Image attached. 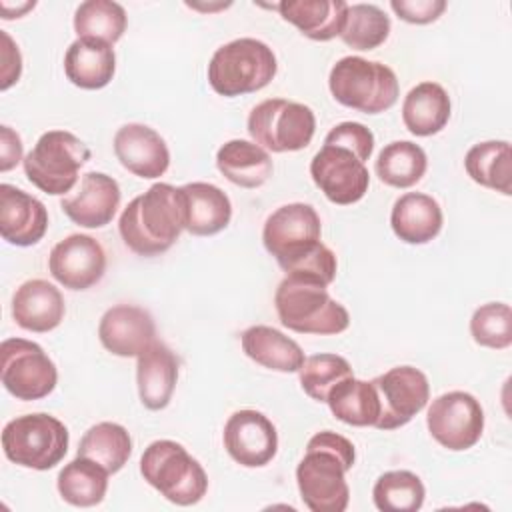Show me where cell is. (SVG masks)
I'll return each mask as SVG.
<instances>
[{
    "instance_id": "6da1fadb",
    "label": "cell",
    "mask_w": 512,
    "mask_h": 512,
    "mask_svg": "<svg viewBox=\"0 0 512 512\" xmlns=\"http://www.w3.org/2000/svg\"><path fill=\"white\" fill-rule=\"evenodd\" d=\"M356 460L354 444L332 430L314 434L296 466L300 498L312 512H344L350 502L346 472Z\"/></svg>"
},
{
    "instance_id": "7a4b0ae2",
    "label": "cell",
    "mask_w": 512,
    "mask_h": 512,
    "mask_svg": "<svg viewBox=\"0 0 512 512\" xmlns=\"http://www.w3.org/2000/svg\"><path fill=\"white\" fill-rule=\"evenodd\" d=\"M186 226L180 188L158 182L128 202L118 220L124 244L138 256H158L172 248Z\"/></svg>"
},
{
    "instance_id": "3957f363",
    "label": "cell",
    "mask_w": 512,
    "mask_h": 512,
    "mask_svg": "<svg viewBox=\"0 0 512 512\" xmlns=\"http://www.w3.org/2000/svg\"><path fill=\"white\" fill-rule=\"evenodd\" d=\"M328 286L286 274L274 294V306L282 326L300 334H340L350 326L348 310L336 302Z\"/></svg>"
},
{
    "instance_id": "277c9868",
    "label": "cell",
    "mask_w": 512,
    "mask_h": 512,
    "mask_svg": "<svg viewBox=\"0 0 512 512\" xmlns=\"http://www.w3.org/2000/svg\"><path fill=\"white\" fill-rule=\"evenodd\" d=\"M278 64L272 48L256 38H236L216 48L208 62V84L220 96L258 92L272 82Z\"/></svg>"
},
{
    "instance_id": "5b68a950",
    "label": "cell",
    "mask_w": 512,
    "mask_h": 512,
    "mask_svg": "<svg viewBox=\"0 0 512 512\" xmlns=\"http://www.w3.org/2000/svg\"><path fill=\"white\" fill-rule=\"evenodd\" d=\"M328 88L336 102L362 114L390 110L400 94L392 68L360 56L340 58L330 70Z\"/></svg>"
},
{
    "instance_id": "8992f818",
    "label": "cell",
    "mask_w": 512,
    "mask_h": 512,
    "mask_svg": "<svg viewBox=\"0 0 512 512\" xmlns=\"http://www.w3.org/2000/svg\"><path fill=\"white\" fill-rule=\"evenodd\" d=\"M140 474L168 502L178 506L200 502L208 490V476L202 464L174 440L148 444L140 458Z\"/></svg>"
},
{
    "instance_id": "52a82bcc",
    "label": "cell",
    "mask_w": 512,
    "mask_h": 512,
    "mask_svg": "<svg viewBox=\"0 0 512 512\" xmlns=\"http://www.w3.org/2000/svg\"><path fill=\"white\" fill-rule=\"evenodd\" d=\"M90 148L68 130L44 132L24 156L26 178L42 192L60 196L74 188L78 170L90 160Z\"/></svg>"
},
{
    "instance_id": "ba28073f",
    "label": "cell",
    "mask_w": 512,
    "mask_h": 512,
    "mask_svg": "<svg viewBox=\"0 0 512 512\" xmlns=\"http://www.w3.org/2000/svg\"><path fill=\"white\" fill-rule=\"evenodd\" d=\"M68 442V428L44 412L16 416L2 430L4 456L32 470H50L60 464L68 452Z\"/></svg>"
},
{
    "instance_id": "9c48e42d",
    "label": "cell",
    "mask_w": 512,
    "mask_h": 512,
    "mask_svg": "<svg viewBox=\"0 0 512 512\" xmlns=\"http://www.w3.org/2000/svg\"><path fill=\"white\" fill-rule=\"evenodd\" d=\"M316 116L310 106L270 98L248 114V132L258 146L270 152H296L312 142Z\"/></svg>"
},
{
    "instance_id": "30bf717a",
    "label": "cell",
    "mask_w": 512,
    "mask_h": 512,
    "mask_svg": "<svg viewBox=\"0 0 512 512\" xmlns=\"http://www.w3.org/2000/svg\"><path fill=\"white\" fill-rule=\"evenodd\" d=\"M0 376L4 388L18 400L46 398L58 382L56 364L40 344L24 338H6L0 344Z\"/></svg>"
},
{
    "instance_id": "8fae6325",
    "label": "cell",
    "mask_w": 512,
    "mask_h": 512,
    "mask_svg": "<svg viewBox=\"0 0 512 512\" xmlns=\"http://www.w3.org/2000/svg\"><path fill=\"white\" fill-rule=\"evenodd\" d=\"M426 426L440 446L452 452L468 450L484 432V410L472 394L452 390L432 400Z\"/></svg>"
},
{
    "instance_id": "7c38bea8",
    "label": "cell",
    "mask_w": 512,
    "mask_h": 512,
    "mask_svg": "<svg viewBox=\"0 0 512 512\" xmlns=\"http://www.w3.org/2000/svg\"><path fill=\"white\" fill-rule=\"evenodd\" d=\"M320 216L304 202H292L276 208L264 222V248L276 258L280 268L302 256L320 242Z\"/></svg>"
},
{
    "instance_id": "4fadbf2b",
    "label": "cell",
    "mask_w": 512,
    "mask_h": 512,
    "mask_svg": "<svg viewBox=\"0 0 512 512\" xmlns=\"http://www.w3.org/2000/svg\"><path fill=\"white\" fill-rule=\"evenodd\" d=\"M372 384L380 402V416L374 426L378 430H396L408 424L430 398L428 378L414 366H394L376 376Z\"/></svg>"
},
{
    "instance_id": "5bb4252c",
    "label": "cell",
    "mask_w": 512,
    "mask_h": 512,
    "mask_svg": "<svg viewBox=\"0 0 512 512\" xmlns=\"http://www.w3.org/2000/svg\"><path fill=\"white\" fill-rule=\"evenodd\" d=\"M310 176L334 204L348 206L364 198L370 186L366 164L348 148L324 144L310 162Z\"/></svg>"
},
{
    "instance_id": "9a60e30c",
    "label": "cell",
    "mask_w": 512,
    "mask_h": 512,
    "mask_svg": "<svg viewBox=\"0 0 512 512\" xmlns=\"http://www.w3.org/2000/svg\"><path fill=\"white\" fill-rule=\"evenodd\" d=\"M226 452L234 462L246 468L266 466L278 452L276 426L258 410L234 412L222 432Z\"/></svg>"
},
{
    "instance_id": "2e32d148",
    "label": "cell",
    "mask_w": 512,
    "mask_h": 512,
    "mask_svg": "<svg viewBox=\"0 0 512 512\" xmlns=\"http://www.w3.org/2000/svg\"><path fill=\"white\" fill-rule=\"evenodd\" d=\"M48 270L64 288L88 290L104 276L106 254L96 238L70 234L50 250Z\"/></svg>"
},
{
    "instance_id": "e0dca14e",
    "label": "cell",
    "mask_w": 512,
    "mask_h": 512,
    "mask_svg": "<svg viewBox=\"0 0 512 512\" xmlns=\"http://www.w3.org/2000/svg\"><path fill=\"white\" fill-rule=\"evenodd\" d=\"M98 338L114 356L138 358L156 340V324L148 310L134 304H116L102 314Z\"/></svg>"
},
{
    "instance_id": "ac0fdd59",
    "label": "cell",
    "mask_w": 512,
    "mask_h": 512,
    "mask_svg": "<svg viewBox=\"0 0 512 512\" xmlns=\"http://www.w3.org/2000/svg\"><path fill=\"white\" fill-rule=\"evenodd\" d=\"M120 186L104 172H86L74 194L60 202L62 212L78 226L102 228L112 222L120 206Z\"/></svg>"
},
{
    "instance_id": "d6986e66",
    "label": "cell",
    "mask_w": 512,
    "mask_h": 512,
    "mask_svg": "<svg viewBox=\"0 0 512 512\" xmlns=\"http://www.w3.org/2000/svg\"><path fill=\"white\" fill-rule=\"evenodd\" d=\"M114 154L120 164L138 178H158L170 166V150L164 138L150 126L130 122L114 134Z\"/></svg>"
},
{
    "instance_id": "ffe728a7",
    "label": "cell",
    "mask_w": 512,
    "mask_h": 512,
    "mask_svg": "<svg viewBox=\"0 0 512 512\" xmlns=\"http://www.w3.org/2000/svg\"><path fill=\"white\" fill-rule=\"evenodd\" d=\"M48 230L46 206L24 190L0 186V234L8 244L32 246L38 244Z\"/></svg>"
},
{
    "instance_id": "44dd1931",
    "label": "cell",
    "mask_w": 512,
    "mask_h": 512,
    "mask_svg": "<svg viewBox=\"0 0 512 512\" xmlns=\"http://www.w3.org/2000/svg\"><path fill=\"white\" fill-rule=\"evenodd\" d=\"M64 314V296L48 280H26L12 296V318L24 330L50 332L60 326Z\"/></svg>"
},
{
    "instance_id": "7402d4cb",
    "label": "cell",
    "mask_w": 512,
    "mask_h": 512,
    "mask_svg": "<svg viewBox=\"0 0 512 512\" xmlns=\"http://www.w3.org/2000/svg\"><path fill=\"white\" fill-rule=\"evenodd\" d=\"M178 358L162 342L154 340L140 356L136 364V384L140 402L148 410H162L170 404V398L178 380Z\"/></svg>"
},
{
    "instance_id": "603a6c76",
    "label": "cell",
    "mask_w": 512,
    "mask_h": 512,
    "mask_svg": "<svg viewBox=\"0 0 512 512\" xmlns=\"http://www.w3.org/2000/svg\"><path fill=\"white\" fill-rule=\"evenodd\" d=\"M116 72L114 48L92 38L74 40L64 54L66 78L82 90H100L110 84Z\"/></svg>"
},
{
    "instance_id": "cb8c5ba5",
    "label": "cell",
    "mask_w": 512,
    "mask_h": 512,
    "mask_svg": "<svg viewBox=\"0 0 512 512\" xmlns=\"http://www.w3.org/2000/svg\"><path fill=\"white\" fill-rule=\"evenodd\" d=\"M440 204L422 192L402 194L390 212L392 232L406 244H426L442 230Z\"/></svg>"
},
{
    "instance_id": "d4e9b609",
    "label": "cell",
    "mask_w": 512,
    "mask_h": 512,
    "mask_svg": "<svg viewBox=\"0 0 512 512\" xmlns=\"http://www.w3.org/2000/svg\"><path fill=\"white\" fill-rule=\"evenodd\" d=\"M272 8L306 38L326 42L340 36L348 4L344 0H284Z\"/></svg>"
},
{
    "instance_id": "484cf974",
    "label": "cell",
    "mask_w": 512,
    "mask_h": 512,
    "mask_svg": "<svg viewBox=\"0 0 512 512\" xmlns=\"http://www.w3.org/2000/svg\"><path fill=\"white\" fill-rule=\"evenodd\" d=\"M186 206V226L194 236H214L232 218V204L226 192L210 182H190L180 186Z\"/></svg>"
},
{
    "instance_id": "4316f807",
    "label": "cell",
    "mask_w": 512,
    "mask_h": 512,
    "mask_svg": "<svg viewBox=\"0 0 512 512\" xmlns=\"http://www.w3.org/2000/svg\"><path fill=\"white\" fill-rule=\"evenodd\" d=\"M244 354L274 372H298L304 364L300 344L280 330L264 324L250 326L240 336Z\"/></svg>"
},
{
    "instance_id": "83f0119b",
    "label": "cell",
    "mask_w": 512,
    "mask_h": 512,
    "mask_svg": "<svg viewBox=\"0 0 512 512\" xmlns=\"http://www.w3.org/2000/svg\"><path fill=\"white\" fill-rule=\"evenodd\" d=\"M450 110V96L438 82H420L402 102V122L414 136H432L448 124Z\"/></svg>"
},
{
    "instance_id": "f1b7e54d",
    "label": "cell",
    "mask_w": 512,
    "mask_h": 512,
    "mask_svg": "<svg viewBox=\"0 0 512 512\" xmlns=\"http://www.w3.org/2000/svg\"><path fill=\"white\" fill-rule=\"evenodd\" d=\"M220 174L236 186L258 188L272 176L270 154L250 140H228L216 152Z\"/></svg>"
},
{
    "instance_id": "f546056e",
    "label": "cell",
    "mask_w": 512,
    "mask_h": 512,
    "mask_svg": "<svg viewBox=\"0 0 512 512\" xmlns=\"http://www.w3.org/2000/svg\"><path fill=\"white\" fill-rule=\"evenodd\" d=\"M468 176L490 190L512 194V152L506 140H486L474 144L464 156Z\"/></svg>"
},
{
    "instance_id": "4dcf8cb0",
    "label": "cell",
    "mask_w": 512,
    "mask_h": 512,
    "mask_svg": "<svg viewBox=\"0 0 512 512\" xmlns=\"http://www.w3.org/2000/svg\"><path fill=\"white\" fill-rule=\"evenodd\" d=\"M326 404L332 416L348 426H376L380 416V402L376 388L366 380H358L354 376L336 384Z\"/></svg>"
},
{
    "instance_id": "1f68e13d",
    "label": "cell",
    "mask_w": 512,
    "mask_h": 512,
    "mask_svg": "<svg viewBox=\"0 0 512 512\" xmlns=\"http://www.w3.org/2000/svg\"><path fill=\"white\" fill-rule=\"evenodd\" d=\"M108 476L110 472L98 462L76 456L60 470L56 484L64 502L78 508H90L104 500L108 490Z\"/></svg>"
},
{
    "instance_id": "d6a6232c",
    "label": "cell",
    "mask_w": 512,
    "mask_h": 512,
    "mask_svg": "<svg viewBox=\"0 0 512 512\" xmlns=\"http://www.w3.org/2000/svg\"><path fill=\"white\" fill-rule=\"evenodd\" d=\"M132 454V438L122 424L98 422L84 432L78 444V456L90 458L110 474L124 468Z\"/></svg>"
},
{
    "instance_id": "836d02e7",
    "label": "cell",
    "mask_w": 512,
    "mask_h": 512,
    "mask_svg": "<svg viewBox=\"0 0 512 512\" xmlns=\"http://www.w3.org/2000/svg\"><path fill=\"white\" fill-rule=\"evenodd\" d=\"M428 168L426 152L410 142V140H396L386 144L374 164L376 176L380 182L392 188H410L424 176Z\"/></svg>"
},
{
    "instance_id": "e575fe53",
    "label": "cell",
    "mask_w": 512,
    "mask_h": 512,
    "mask_svg": "<svg viewBox=\"0 0 512 512\" xmlns=\"http://www.w3.org/2000/svg\"><path fill=\"white\" fill-rule=\"evenodd\" d=\"M126 30V10L112 0H86L74 12L78 38L116 44Z\"/></svg>"
},
{
    "instance_id": "d590c367",
    "label": "cell",
    "mask_w": 512,
    "mask_h": 512,
    "mask_svg": "<svg viewBox=\"0 0 512 512\" xmlns=\"http://www.w3.org/2000/svg\"><path fill=\"white\" fill-rule=\"evenodd\" d=\"M426 488L410 470L384 472L374 488L372 498L380 512H416L422 508Z\"/></svg>"
},
{
    "instance_id": "8d00e7d4",
    "label": "cell",
    "mask_w": 512,
    "mask_h": 512,
    "mask_svg": "<svg viewBox=\"0 0 512 512\" xmlns=\"http://www.w3.org/2000/svg\"><path fill=\"white\" fill-rule=\"evenodd\" d=\"M390 34V18L376 4H348L340 38L354 50H374Z\"/></svg>"
},
{
    "instance_id": "74e56055",
    "label": "cell",
    "mask_w": 512,
    "mask_h": 512,
    "mask_svg": "<svg viewBox=\"0 0 512 512\" xmlns=\"http://www.w3.org/2000/svg\"><path fill=\"white\" fill-rule=\"evenodd\" d=\"M302 390L316 402H326L330 390L354 376L350 362L338 354H314L304 358L298 370Z\"/></svg>"
},
{
    "instance_id": "f35d334b",
    "label": "cell",
    "mask_w": 512,
    "mask_h": 512,
    "mask_svg": "<svg viewBox=\"0 0 512 512\" xmlns=\"http://www.w3.org/2000/svg\"><path fill=\"white\" fill-rule=\"evenodd\" d=\"M470 334L478 346L504 350L512 344V310L506 302H488L474 310Z\"/></svg>"
},
{
    "instance_id": "ab89813d",
    "label": "cell",
    "mask_w": 512,
    "mask_h": 512,
    "mask_svg": "<svg viewBox=\"0 0 512 512\" xmlns=\"http://www.w3.org/2000/svg\"><path fill=\"white\" fill-rule=\"evenodd\" d=\"M324 144L348 148L362 162H366L374 152V134L360 122H340L326 134Z\"/></svg>"
},
{
    "instance_id": "60d3db41",
    "label": "cell",
    "mask_w": 512,
    "mask_h": 512,
    "mask_svg": "<svg viewBox=\"0 0 512 512\" xmlns=\"http://www.w3.org/2000/svg\"><path fill=\"white\" fill-rule=\"evenodd\" d=\"M390 8L396 16L410 24H430L446 10L444 0H392Z\"/></svg>"
},
{
    "instance_id": "b9f144b4",
    "label": "cell",
    "mask_w": 512,
    "mask_h": 512,
    "mask_svg": "<svg viewBox=\"0 0 512 512\" xmlns=\"http://www.w3.org/2000/svg\"><path fill=\"white\" fill-rule=\"evenodd\" d=\"M0 38H2V52H0V58H2V72H0L2 74V82H0V88L8 90L20 78L22 56H20L18 46L8 36V32L0 30Z\"/></svg>"
},
{
    "instance_id": "7bdbcfd3",
    "label": "cell",
    "mask_w": 512,
    "mask_h": 512,
    "mask_svg": "<svg viewBox=\"0 0 512 512\" xmlns=\"http://www.w3.org/2000/svg\"><path fill=\"white\" fill-rule=\"evenodd\" d=\"M22 160V140L10 126H0V172L12 170Z\"/></svg>"
},
{
    "instance_id": "ee69618b",
    "label": "cell",
    "mask_w": 512,
    "mask_h": 512,
    "mask_svg": "<svg viewBox=\"0 0 512 512\" xmlns=\"http://www.w3.org/2000/svg\"><path fill=\"white\" fill-rule=\"evenodd\" d=\"M36 6V2H22V4H16V6H10L8 2H0V10H10L12 8V12L8 14V16H4L6 20H10V18H20L24 12H28V10H32Z\"/></svg>"
}]
</instances>
